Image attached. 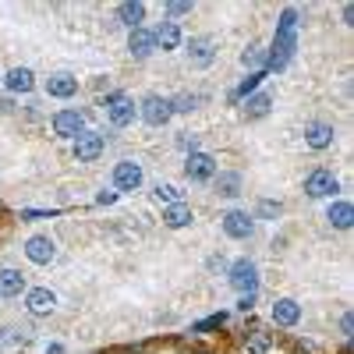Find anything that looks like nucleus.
Here are the masks:
<instances>
[{
	"label": "nucleus",
	"instance_id": "72a5a7b5",
	"mask_svg": "<svg viewBox=\"0 0 354 354\" xmlns=\"http://www.w3.org/2000/svg\"><path fill=\"white\" fill-rule=\"evenodd\" d=\"M259 216H280V202H259Z\"/></svg>",
	"mask_w": 354,
	"mask_h": 354
},
{
	"label": "nucleus",
	"instance_id": "b1692460",
	"mask_svg": "<svg viewBox=\"0 0 354 354\" xmlns=\"http://www.w3.org/2000/svg\"><path fill=\"white\" fill-rule=\"evenodd\" d=\"M270 106H273V96L270 93H255V96L245 100V113L248 117H266V113H270Z\"/></svg>",
	"mask_w": 354,
	"mask_h": 354
},
{
	"label": "nucleus",
	"instance_id": "c9c22d12",
	"mask_svg": "<svg viewBox=\"0 0 354 354\" xmlns=\"http://www.w3.org/2000/svg\"><path fill=\"white\" fill-rule=\"evenodd\" d=\"M238 308H241V312H252V308H255V294H241Z\"/></svg>",
	"mask_w": 354,
	"mask_h": 354
},
{
	"label": "nucleus",
	"instance_id": "2f4dec72",
	"mask_svg": "<svg viewBox=\"0 0 354 354\" xmlns=\"http://www.w3.org/2000/svg\"><path fill=\"white\" fill-rule=\"evenodd\" d=\"M223 322H227V315H223V312H220V315H209L205 322H198V326H195V333H205V330H220Z\"/></svg>",
	"mask_w": 354,
	"mask_h": 354
},
{
	"label": "nucleus",
	"instance_id": "7ed1b4c3",
	"mask_svg": "<svg viewBox=\"0 0 354 354\" xmlns=\"http://www.w3.org/2000/svg\"><path fill=\"white\" fill-rule=\"evenodd\" d=\"M230 287L238 290V294H255L259 290V270H255V262L248 259H238L230 266Z\"/></svg>",
	"mask_w": 354,
	"mask_h": 354
},
{
	"label": "nucleus",
	"instance_id": "c756f323",
	"mask_svg": "<svg viewBox=\"0 0 354 354\" xmlns=\"http://www.w3.org/2000/svg\"><path fill=\"white\" fill-rule=\"evenodd\" d=\"M156 198H160V202L177 205V202H185V192H177L174 185H156Z\"/></svg>",
	"mask_w": 354,
	"mask_h": 354
},
{
	"label": "nucleus",
	"instance_id": "1a4fd4ad",
	"mask_svg": "<svg viewBox=\"0 0 354 354\" xmlns=\"http://www.w3.org/2000/svg\"><path fill=\"white\" fill-rule=\"evenodd\" d=\"M53 131L57 135H64V138H78L85 131V117L78 110H57L53 117Z\"/></svg>",
	"mask_w": 354,
	"mask_h": 354
},
{
	"label": "nucleus",
	"instance_id": "a211bd4d",
	"mask_svg": "<svg viewBox=\"0 0 354 354\" xmlns=\"http://www.w3.org/2000/svg\"><path fill=\"white\" fill-rule=\"evenodd\" d=\"M153 39H156V46H163V50H177V46H181V28H177V21H160L156 32H153Z\"/></svg>",
	"mask_w": 354,
	"mask_h": 354
},
{
	"label": "nucleus",
	"instance_id": "f3484780",
	"mask_svg": "<svg viewBox=\"0 0 354 354\" xmlns=\"http://www.w3.org/2000/svg\"><path fill=\"white\" fill-rule=\"evenodd\" d=\"M298 319H301V305L294 298H280L273 305V322H277V326H294Z\"/></svg>",
	"mask_w": 354,
	"mask_h": 354
},
{
	"label": "nucleus",
	"instance_id": "4468645a",
	"mask_svg": "<svg viewBox=\"0 0 354 354\" xmlns=\"http://www.w3.org/2000/svg\"><path fill=\"white\" fill-rule=\"evenodd\" d=\"M128 50H131V57H138V61H145V57H149V53L156 50V39H153V32H149V28H131Z\"/></svg>",
	"mask_w": 354,
	"mask_h": 354
},
{
	"label": "nucleus",
	"instance_id": "cd10ccee",
	"mask_svg": "<svg viewBox=\"0 0 354 354\" xmlns=\"http://www.w3.org/2000/svg\"><path fill=\"white\" fill-rule=\"evenodd\" d=\"M25 340H28L25 330H0V351H11V347H18Z\"/></svg>",
	"mask_w": 354,
	"mask_h": 354
},
{
	"label": "nucleus",
	"instance_id": "20e7f679",
	"mask_svg": "<svg viewBox=\"0 0 354 354\" xmlns=\"http://www.w3.org/2000/svg\"><path fill=\"white\" fill-rule=\"evenodd\" d=\"M138 113H142V121H145V124L163 128L170 117H174V106H170V100H163V96H145L142 106H138Z\"/></svg>",
	"mask_w": 354,
	"mask_h": 354
},
{
	"label": "nucleus",
	"instance_id": "f704fd0d",
	"mask_svg": "<svg viewBox=\"0 0 354 354\" xmlns=\"http://www.w3.org/2000/svg\"><path fill=\"white\" fill-rule=\"evenodd\" d=\"M167 11H170V15H188V11H192V4H185V0H170Z\"/></svg>",
	"mask_w": 354,
	"mask_h": 354
},
{
	"label": "nucleus",
	"instance_id": "6e6552de",
	"mask_svg": "<svg viewBox=\"0 0 354 354\" xmlns=\"http://www.w3.org/2000/svg\"><path fill=\"white\" fill-rule=\"evenodd\" d=\"M185 174L192 177V181H213L216 177V160L209 153H192L188 163H185Z\"/></svg>",
	"mask_w": 354,
	"mask_h": 354
},
{
	"label": "nucleus",
	"instance_id": "4be33fe9",
	"mask_svg": "<svg viewBox=\"0 0 354 354\" xmlns=\"http://www.w3.org/2000/svg\"><path fill=\"white\" fill-rule=\"evenodd\" d=\"M25 290V277L18 270H0V298H15Z\"/></svg>",
	"mask_w": 354,
	"mask_h": 354
},
{
	"label": "nucleus",
	"instance_id": "2eb2a0df",
	"mask_svg": "<svg viewBox=\"0 0 354 354\" xmlns=\"http://www.w3.org/2000/svg\"><path fill=\"white\" fill-rule=\"evenodd\" d=\"M25 305H28V312H32V315H50V312H53V305H57V298H53V290L36 287V290H28Z\"/></svg>",
	"mask_w": 354,
	"mask_h": 354
},
{
	"label": "nucleus",
	"instance_id": "423d86ee",
	"mask_svg": "<svg viewBox=\"0 0 354 354\" xmlns=\"http://www.w3.org/2000/svg\"><path fill=\"white\" fill-rule=\"evenodd\" d=\"M252 230H255V216H248V213H241V209H230V213L223 216V234H227V238H234V241L252 238Z\"/></svg>",
	"mask_w": 354,
	"mask_h": 354
},
{
	"label": "nucleus",
	"instance_id": "39448f33",
	"mask_svg": "<svg viewBox=\"0 0 354 354\" xmlns=\"http://www.w3.org/2000/svg\"><path fill=\"white\" fill-rule=\"evenodd\" d=\"M305 192H308L312 198H330L333 192H340V185H337L333 170H312V174L305 177Z\"/></svg>",
	"mask_w": 354,
	"mask_h": 354
},
{
	"label": "nucleus",
	"instance_id": "473e14b6",
	"mask_svg": "<svg viewBox=\"0 0 354 354\" xmlns=\"http://www.w3.org/2000/svg\"><path fill=\"white\" fill-rule=\"evenodd\" d=\"M195 103H198V96H188V93H185V96H177V100H170V106H174V110H181V113L195 110Z\"/></svg>",
	"mask_w": 354,
	"mask_h": 354
},
{
	"label": "nucleus",
	"instance_id": "58836bf2",
	"mask_svg": "<svg viewBox=\"0 0 354 354\" xmlns=\"http://www.w3.org/2000/svg\"><path fill=\"white\" fill-rule=\"evenodd\" d=\"M46 354H64V347H57V344H53V347H46Z\"/></svg>",
	"mask_w": 354,
	"mask_h": 354
},
{
	"label": "nucleus",
	"instance_id": "4c0bfd02",
	"mask_svg": "<svg viewBox=\"0 0 354 354\" xmlns=\"http://www.w3.org/2000/svg\"><path fill=\"white\" fill-rule=\"evenodd\" d=\"M340 333L351 337V312H344V319H340Z\"/></svg>",
	"mask_w": 354,
	"mask_h": 354
},
{
	"label": "nucleus",
	"instance_id": "f8f14e48",
	"mask_svg": "<svg viewBox=\"0 0 354 354\" xmlns=\"http://www.w3.org/2000/svg\"><path fill=\"white\" fill-rule=\"evenodd\" d=\"M25 255L32 259L36 266H46V262H53L57 245H53L50 238H28V241H25Z\"/></svg>",
	"mask_w": 354,
	"mask_h": 354
},
{
	"label": "nucleus",
	"instance_id": "ddd939ff",
	"mask_svg": "<svg viewBox=\"0 0 354 354\" xmlns=\"http://www.w3.org/2000/svg\"><path fill=\"white\" fill-rule=\"evenodd\" d=\"M305 145L308 149H330L333 145V124H322V121L308 124L305 128Z\"/></svg>",
	"mask_w": 354,
	"mask_h": 354
},
{
	"label": "nucleus",
	"instance_id": "5701e85b",
	"mask_svg": "<svg viewBox=\"0 0 354 354\" xmlns=\"http://www.w3.org/2000/svg\"><path fill=\"white\" fill-rule=\"evenodd\" d=\"M32 85H36V78H32V71H28V68L8 71V88H11V93H32Z\"/></svg>",
	"mask_w": 354,
	"mask_h": 354
},
{
	"label": "nucleus",
	"instance_id": "bb28decb",
	"mask_svg": "<svg viewBox=\"0 0 354 354\" xmlns=\"http://www.w3.org/2000/svg\"><path fill=\"white\" fill-rule=\"evenodd\" d=\"M241 64H245V68H266V46L252 43V46L241 53Z\"/></svg>",
	"mask_w": 354,
	"mask_h": 354
},
{
	"label": "nucleus",
	"instance_id": "f03ea898",
	"mask_svg": "<svg viewBox=\"0 0 354 354\" xmlns=\"http://www.w3.org/2000/svg\"><path fill=\"white\" fill-rule=\"evenodd\" d=\"M294 46H298L294 32H277V36H273V50H266V68H270V71L287 68V61L294 57Z\"/></svg>",
	"mask_w": 354,
	"mask_h": 354
},
{
	"label": "nucleus",
	"instance_id": "e433bc0d",
	"mask_svg": "<svg viewBox=\"0 0 354 354\" xmlns=\"http://www.w3.org/2000/svg\"><path fill=\"white\" fill-rule=\"evenodd\" d=\"M96 202H100V205H110V202H117V192H100Z\"/></svg>",
	"mask_w": 354,
	"mask_h": 354
},
{
	"label": "nucleus",
	"instance_id": "6ab92c4d",
	"mask_svg": "<svg viewBox=\"0 0 354 354\" xmlns=\"http://www.w3.org/2000/svg\"><path fill=\"white\" fill-rule=\"evenodd\" d=\"M326 220H330L337 230H351V223H354V205H351V202H333L330 209H326Z\"/></svg>",
	"mask_w": 354,
	"mask_h": 354
},
{
	"label": "nucleus",
	"instance_id": "c85d7f7f",
	"mask_svg": "<svg viewBox=\"0 0 354 354\" xmlns=\"http://www.w3.org/2000/svg\"><path fill=\"white\" fill-rule=\"evenodd\" d=\"M262 82V71H255V75H248L238 88H234V100H248V93H255V85Z\"/></svg>",
	"mask_w": 354,
	"mask_h": 354
},
{
	"label": "nucleus",
	"instance_id": "dca6fc26",
	"mask_svg": "<svg viewBox=\"0 0 354 354\" xmlns=\"http://www.w3.org/2000/svg\"><path fill=\"white\" fill-rule=\"evenodd\" d=\"M46 93L57 96V100H71L78 93V78H71V75H50L46 78Z\"/></svg>",
	"mask_w": 354,
	"mask_h": 354
},
{
	"label": "nucleus",
	"instance_id": "a878e982",
	"mask_svg": "<svg viewBox=\"0 0 354 354\" xmlns=\"http://www.w3.org/2000/svg\"><path fill=\"white\" fill-rule=\"evenodd\" d=\"M216 192L227 195V198H230V195H241V177H238V174H220V177H216Z\"/></svg>",
	"mask_w": 354,
	"mask_h": 354
},
{
	"label": "nucleus",
	"instance_id": "9b49d317",
	"mask_svg": "<svg viewBox=\"0 0 354 354\" xmlns=\"http://www.w3.org/2000/svg\"><path fill=\"white\" fill-rule=\"evenodd\" d=\"M213 57H216L213 39L198 36V39H192V43H188V64H192V68H205V64H213Z\"/></svg>",
	"mask_w": 354,
	"mask_h": 354
},
{
	"label": "nucleus",
	"instance_id": "aec40b11",
	"mask_svg": "<svg viewBox=\"0 0 354 354\" xmlns=\"http://www.w3.org/2000/svg\"><path fill=\"white\" fill-rule=\"evenodd\" d=\"M142 18H145V4H135V0H124L117 8V21L128 25V28H142Z\"/></svg>",
	"mask_w": 354,
	"mask_h": 354
},
{
	"label": "nucleus",
	"instance_id": "0eeeda50",
	"mask_svg": "<svg viewBox=\"0 0 354 354\" xmlns=\"http://www.w3.org/2000/svg\"><path fill=\"white\" fill-rule=\"evenodd\" d=\"M75 156H78V163L100 160V156H103V135H100V131H82V135L75 138Z\"/></svg>",
	"mask_w": 354,
	"mask_h": 354
},
{
	"label": "nucleus",
	"instance_id": "393cba45",
	"mask_svg": "<svg viewBox=\"0 0 354 354\" xmlns=\"http://www.w3.org/2000/svg\"><path fill=\"white\" fill-rule=\"evenodd\" d=\"M245 347H248V354H266V351L273 347V337L266 333V330H252L248 340H245Z\"/></svg>",
	"mask_w": 354,
	"mask_h": 354
},
{
	"label": "nucleus",
	"instance_id": "f257e3e1",
	"mask_svg": "<svg viewBox=\"0 0 354 354\" xmlns=\"http://www.w3.org/2000/svg\"><path fill=\"white\" fill-rule=\"evenodd\" d=\"M135 113H138V106H135V100H128L124 93H110V96H106V117H110L113 128H128V124L135 121Z\"/></svg>",
	"mask_w": 354,
	"mask_h": 354
},
{
	"label": "nucleus",
	"instance_id": "7c9ffc66",
	"mask_svg": "<svg viewBox=\"0 0 354 354\" xmlns=\"http://www.w3.org/2000/svg\"><path fill=\"white\" fill-rule=\"evenodd\" d=\"M298 28V11L294 8H287L283 15H280V25H277V32H294Z\"/></svg>",
	"mask_w": 354,
	"mask_h": 354
},
{
	"label": "nucleus",
	"instance_id": "412c9836",
	"mask_svg": "<svg viewBox=\"0 0 354 354\" xmlns=\"http://www.w3.org/2000/svg\"><path fill=\"white\" fill-rule=\"evenodd\" d=\"M195 216H192V205H185V202H177V205H167V209H163V223L167 227H188Z\"/></svg>",
	"mask_w": 354,
	"mask_h": 354
},
{
	"label": "nucleus",
	"instance_id": "9d476101",
	"mask_svg": "<svg viewBox=\"0 0 354 354\" xmlns=\"http://www.w3.org/2000/svg\"><path fill=\"white\" fill-rule=\"evenodd\" d=\"M113 185H117V192H135V188H142V167L131 163V160L117 163V167H113Z\"/></svg>",
	"mask_w": 354,
	"mask_h": 354
}]
</instances>
